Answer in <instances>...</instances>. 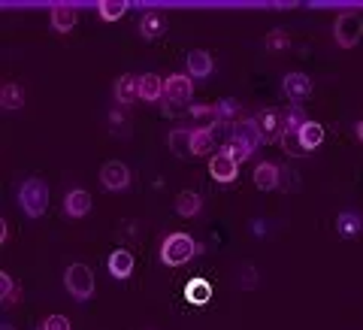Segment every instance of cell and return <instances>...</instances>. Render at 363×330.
Wrapping results in <instances>:
<instances>
[{"label": "cell", "mask_w": 363, "mask_h": 330, "mask_svg": "<svg viewBox=\"0 0 363 330\" xmlns=\"http://www.w3.org/2000/svg\"><path fill=\"white\" fill-rule=\"evenodd\" d=\"M188 76L191 79H206L212 73V58H209V52H203V49H194V52H188Z\"/></svg>", "instance_id": "2e32d148"}, {"label": "cell", "mask_w": 363, "mask_h": 330, "mask_svg": "<svg viewBox=\"0 0 363 330\" xmlns=\"http://www.w3.org/2000/svg\"><path fill=\"white\" fill-rule=\"evenodd\" d=\"M0 106H4L6 112L21 109L25 106V91H21L16 82H6L4 88H0Z\"/></svg>", "instance_id": "7402d4cb"}, {"label": "cell", "mask_w": 363, "mask_h": 330, "mask_svg": "<svg viewBox=\"0 0 363 330\" xmlns=\"http://www.w3.org/2000/svg\"><path fill=\"white\" fill-rule=\"evenodd\" d=\"M191 133H194V131H188V128L169 131L167 143H169V149H173L179 158H191Z\"/></svg>", "instance_id": "cb8c5ba5"}, {"label": "cell", "mask_w": 363, "mask_h": 330, "mask_svg": "<svg viewBox=\"0 0 363 330\" xmlns=\"http://www.w3.org/2000/svg\"><path fill=\"white\" fill-rule=\"evenodd\" d=\"M0 330H16L13 324H0Z\"/></svg>", "instance_id": "836d02e7"}, {"label": "cell", "mask_w": 363, "mask_h": 330, "mask_svg": "<svg viewBox=\"0 0 363 330\" xmlns=\"http://www.w3.org/2000/svg\"><path fill=\"white\" fill-rule=\"evenodd\" d=\"M164 28H167V18L161 13H145L140 21V33L145 40H157L164 33Z\"/></svg>", "instance_id": "603a6c76"}, {"label": "cell", "mask_w": 363, "mask_h": 330, "mask_svg": "<svg viewBox=\"0 0 363 330\" xmlns=\"http://www.w3.org/2000/svg\"><path fill=\"white\" fill-rule=\"evenodd\" d=\"M267 49L272 52H281V49H291V37L285 31H272L269 37H267Z\"/></svg>", "instance_id": "f546056e"}, {"label": "cell", "mask_w": 363, "mask_h": 330, "mask_svg": "<svg viewBox=\"0 0 363 330\" xmlns=\"http://www.w3.org/2000/svg\"><path fill=\"white\" fill-rule=\"evenodd\" d=\"M209 176L215 182H221V185H230V182L240 176V164H236L233 158H227L224 152H218L209 158Z\"/></svg>", "instance_id": "52a82bcc"}, {"label": "cell", "mask_w": 363, "mask_h": 330, "mask_svg": "<svg viewBox=\"0 0 363 330\" xmlns=\"http://www.w3.org/2000/svg\"><path fill=\"white\" fill-rule=\"evenodd\" d=\"M100 182H104L106 191H124V188H130V170H128V164H121V161L104 164V170H100Z\"/></svg>", "instance_id": "8992f818"}, {"label": "cell", "mask_w": 363, "mask_h": 330, "mask_svg": "<svg viewBox=\"0 0 363 330\" xmlns=\"http://www.w3.org/2000/svg\"><path fill=\"white\" fill-rule=\"evenodd\" d=\"M233 136H240V140H242V143H245L252 152H257L260 145H264V133H260V128H257L255 116H252V119L236 121V124H233Z\"/></svg>", "instance_id": "8fae6325"}, {"label": "cell", "mask_w": 363, "mask_h": 330, "mask_svg": "<svg viewBox=\"0 0 363 330\" xmlns=\"http://www.w3.org/2000/svg\"><path fill=\"white\" fill-rule=\"evenodd\" d=\"M215 145V133L212 128H194V133H191V155L200 158V155H209Z\"/></svg>", "instance_id": "44dd1931"}, {"label": "cell", "mask_w": 363, "mask_h": 330, "mask_svg": "<svg viewBox=\"0 0 363 330\" xmlns=\"http://www.w3.org/2000/svg\"><path fill=\"white\" fill-rule=\"evenodd\" d=\"M49 21H52V28L58 31V33H67V31H73V28H76L79 9H76L73 4H55V6H52V13H49Z\"/></svg>", "instance_id": "ba28073f"}, {"label": "cell", "mask_w": 363, "mask_h": 330, "mask_svg": "<svg viewBox=\"0 0 363 330\" xmlns=\"http://www.w3.org/2000/svg\"><path fill=\"white\" fill-rule=\"evenodd\" d=\"M255 121H257L260 133H264V143H267V145H269V143H276V140H281V116H279L276 109L257 112Z\"/></svg>", "instance_id": "30bf717a"}, {"label": "cell", "mask_w": 363, "mask_h": 330, "mask_svg": "<svg viewBox=\"0 0 363 330\" xmlns=\"http://www.w3.org/2000/svg\"><path fill=\"white\" fill-rule=\"evenodd\" d=\"M64 288L70 291L73 300H91L94 297V276L85 264H70L64 270Z\"/></svg>", "instance_id": "3957f363"}, {"label": "cell", "mask_w": 363, "mask_h": 330, "mask_svg": "<svg viewBox=\"0 0 363 330\" xmlns=\"http://www.w3.org/2000/svg\"><path fill=\"white\" fill-rule=\"evenodd\" d=\"M200 243H194L188 233H169L164 236V243H161V260L167 267H182V264H188L194 255H200Z\"/></svg>", "instance_id": "6da1fadb"}, {"label": "cell", "mask_w": 363, "mask_h": 330, "mask_svg": "<svg viewBox=\"0 0 363 330\" xmlns=\"http://www.w3.org/2000/svg\"><path fill=\"white\" fill-rule=\"evenodd\" d=\"M360 33H363V18L357 13H342L336 18L333 37H336V43L342 45V49H354V45L360 43Z\"/></svg>", "instance_id": "277c9868"}, {"label": "cell", "mask_w": 363, "mask_h": 330, "mask_svg": "<svg viewBox=\"0 0 363 330\" xmlns=\"http://www.w3.org/2000/svg\"><path fill=\"white\" fill-rule=\"evenodd\" d=\"M185 300L191 306H206L212 300V285L206 279H191L185 285Z\"/></svg>", "instance_id": "ac0fdd59"}, {"label": "cell", "mask_w": 363, "mask_h": 330, "mask_svg": "<svg viewBox=\"0 0 363 330\" xmlns=\"http://www.w3.org/2000/svg\"><path fill=\"white\" fill-rule=\"evenodd\" d=\"M194 97V79H191L188 73H176V76H169L164 79V104L169 106H182V104H188V100Z\"/></svg>", "instance_id": "5b68a950"}, {"label": "cell", "mask_w": 363, "mask_h": 330, "mask_svg": "<svg viewBox=\"0 0 363 330\" xmlns=\"http://www.w3.org/2000/svg\"><path fill=\"white\" fill-rule=\"evenodd\" d=\"M191 116L206 121L203 128H212V124H218V106H209V104H194L191 106Z\"/></svg>", "instance_id": "f1b7e54d"}, {"label": "cell", "mask_w": 363, "mask_h": 330, "mask_svg": "<svg viewBox=\"0 0 363 330\" xmlns=\"http://www.w3.org/2000/svg\"><path fill=\"white\" fill-rule=\"evenodd\" d=\"M124 13H128V4H124V0H100L97 4V16L104 21H118Z\"/></svg>", "instance_id": "4316f807"}, {"label": "cell", "mask_w": 363, "mask_h": 330, "mask_svg": "<svg viewBox=\"0 0 363 330\" xmlns=\"http://www.w3.org/2000/svg\"><path fill=\"white\" fill-rule=\"evenodd\" d=\"M161 97H164V79L155 76V73L140 76V100L155 104V100H161Z\"/></svg>", "instance_id": "d6986e66"}, {"label": "cell", "mask_w": 363, "mask_h": 330, "mask_svg": "<svg viewBox=\"0 0 363 330\" xmlns=\"http://www.w3.org/2000/svg\"><path fill=\"white\" fill-rule=\"evenodd\" d=\"M221 121H227V124L242 121V106L236 104V100H221V104H218V124Z\"/></svg>", "instance_id": "83f0119b"}, {"label": "cell", "mask_w": 363, "mask_h": 330, "mask_svg": "<svg viewBox=\"0 0 363 330\" xmlns=\"http://www.w3.org/2000/svg\"><path fill=\"white\" fill-rule=\"evenodd\" d=\"M109 121H112V124H118V121H128V112H124V106H121V109H112Z\"/></svg>", "instance_id": "1f68e13d"}, {"label": "cell", "mask_w": 363, "mask_h": 330, "mask_svg": "<svg viewBox=\"0 0 363 330\" xmlns=\"http://www.w3.org/2000/svg\"><path fill=\"white\" fill-rule=\"evenodd\" d=\"M200 209H203V197L197 191H179L176 194V212L182 219H194V215H200Z\"/></svg>", "instance_id": "e0dca14e"}, {"label": "cell", "mask_w": 363, "mask_h": 330, "mask_svg": "<svg viewBox=\"0 0 363 330\" xmlns=\"http://www.w3.org/2000/svg\"><path fill=\"white\" fill-rule=\"evenodd\" d=\"M112 94H116V104L118 106H130L133 100H140V79L136 76H118L116 79V88H112Z\"/></svg>", "instance_id": "9c48e42d"}, {"label": "cell", "mask_w": 363, "mask_h": 330, "mask_svg": "<svg viewBox=\"0 0 363 330\" xmlns=\"http://www.w3.org/2000/svg\"><path fill=\"white\" fill-rule=\"evenodd\" d=\"M40 330H73V327H70V321H67L64 315H49Z\"/></svg>", "instance_id": "4dcf8cb0"}, {"label": "cell", "mask_w": 363, "mask_h": 330, "mask_svg": "<svg viewBox=\"0 0 363 330\" xmlns=\"http://www.w3.org/2000/svg\"><path fill=\"white\" fill-rule=\"evenodd\" d=\"M281 88H285V94L291 100H303V97L312 94V79L306 73H288L285 82H281Z\"/></svg>", "instance_id": "5bb4252c"}, {"label": "cell", "mask_w": 363, "mask_h": 330, "mask_svg": "<svg viewBox=\"0 0 363 330\" xmlns=\"http://www.w3.org/2000/svg\"><path fill=\"white\" fill-rule=\"evenodd\" d=\"M106 267L112 273V279H128L130 273H133V255L128 252V248H118V252H112L109 260H106Z\"/></svg>", "instance_id": "9a60e30c"}, {"label": "cell", "mask_w": 363, "mask_h": 330, "mask_svg": "<svg viewBox=\"0 0 363 330\" xmlns=\"http://www.w3.org/2000/svg\"><path fill=\"white\" fill-rule=\"evenodd\" d=\"M360 227H363V219H360L357 212H339V219H336L339 236H357Z\"/></svg>", "instance_id": "484cf974"}, {"label": "cell", "mask_w": 363, "mask_h": 330, "mask_svg": "<svg viewBox=\"0 0 363 330\" xmlns=\"http://www.w3.org/2000/svg\"><path fill=\"white\" fill-rule=\"evenodd\" d=\"M321 143H324V128H321L318 121H306L303 131H300V145H303V152H315Z\"/></svg>", "instance_id": "ffe728a7"}, {"label": "cell", "mask_w": 363, "mask_h": 330, "mask_svg": "<svg viewBox=\"0 0 363 330\" xmlns=\"http://www.w3.org/2000/svg\"><path fill=\"white\" fill-rule=\"evenodd\" d=\"M64 212L70 215V219H82V215L91 212V194L82 188H73V191H67V197H64Z\"/></svg>", "instance_id": "4fadbf2b"}, {"label": "cell", "mask_w": 363, "mask_h": 330, "mask_svg": "<svg viewBox=\"0 0 363 330\" xmlns=\"http://www.w3.org/2000/svg\"><path fill=\"white\" fill-rule=\"evenodd\" d=\"M279 179H281V167L272 164V161H260L255 167V185L260 191H276L279 188Z\"/></svg>", "instance_id": "7c38bea8"}, {"label": "cell", "mask_w": 363, "mask_h": 330, "mask_svg": "<svg viewBox=\"0 0 363 330\" xmlns=\"http://www.w3.org/2000/svg\"><path fill=\"white\" fill-rule=\"evenodd\" d=\"M18 207L28 219H40V215L49 209V185L43 179H25V185L18 188Z\"/></svg>", "instance_id": "7a4b0ae2"}, {"label": "cell", "mask_w": 363, "mask_h": 330, "mask_svg": "<svg viewBox=\"0 0 363 330\" xmlns=\"http://www.w3.org/2000/svg\"><path fill=\"white\" fill-rule=\"evenodd\" d=\"M221 152H224L227 158H233V161H236V164H242V161H248V158H252V155H255V152H252V149H248V145H245V143L240 140V136H233V133H230V136H227V140H224V145H221Z\"/></svg>", "instance_id": "d4e9b609"}, {"label": "cell", "mask_w": 363, "mask_h": 330, "mask_svg": "<svg viewBox=\"0 0 363 330\" xmlns=\"http://www.w3.org/2000/svg\"><path fill=\"white\" fill-rule=\"evenodd\" d=\"M354 131H357V140L363 143V121H357V128H354Z\"/></svg>", "instance_id": "d6a6232c"}]
</instances>
